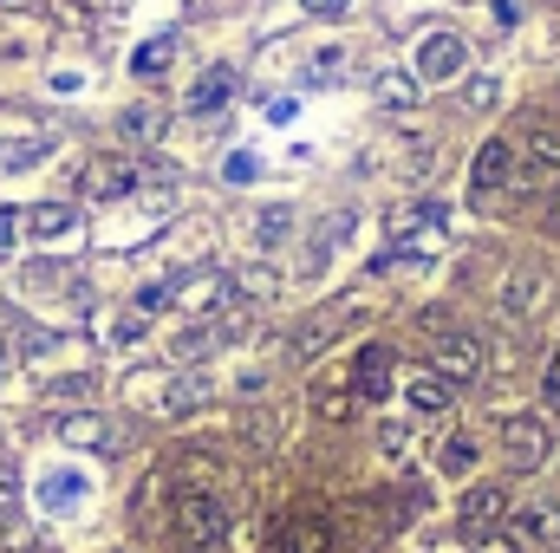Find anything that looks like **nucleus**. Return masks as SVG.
I'll return each mask as SVG.
<instances>
[{
    "label": "nucleus",
    "mask_w": 560,
    "mask_h": 553,
    "mask_svg": "<svg viewBox=\"0 0 560 553\" xmlns=\"http://www.w3.org/2000/svg\"><path fill=\"white\" fill-rule=\"evenodd\" d=\"M495 306H502V319H535L541 306H548V274L541 268H515V274L502 280V293H495Z\"/></svg>",
    "instance_id": "7"
},
{
    "label": "nucleus",
    "mask_w": 560,
    "mask_h": 553,
    "mask_svg": "<svg viewBox=\"0 0 560 553\" xmlns=\"http://www.w3.org/2000/svg\"><path fill=\"white\" fill-rule=\"evenodd\" d=\"M515 138H489L482 150H476V163H469V183L476 189H502V183H515Z\"/></svg>",
    "instance_id": "10"
},
{
    "label": "nucleus",
    "mask_w": 560,
    "mask_h": 553,
    "mask_svg": "<svg viewBox=\"0 0 560 553\" xmlns=\"http://www.w3.org/2000/svg\"><path fill=\"white\" fill-rule=\"evenodd\" d=\"M346 385L359 391V404H385L392 385H398V358H392V345H359L352 365H346Z\"/></svg>",
    "instance_id": "4"
},
{
    "label": "nucleus",
    "mask_w": 560,
    "mask_h": 553,
    "mask_svg": "<svg viewBox=\"0 0 560 553\" xmlns=\"http://www.w3.org/2000/svg\"><path fill=\"white\" fill-rule=\"evenodd\" d=\"M306 411L319 416V423H352V416H359V391H352L346 378H326V385L306 398Z\"/></svg>",
    "instance_id": "13"
},
{
    "label": "nucleus",
    "mask_w": 560,
    "mask_h": 553,
    "mask_svg": "<svg viewBox=\"0 0 560 553\" xmlns=\"http://www.w3.org/2000/svg\"><path fill=\"white\" fill-rule=\"evenodd\" d=\"M430 372L463 391V385H476V378L489 372V345H482L476 332H436V339H430Z\"/></svg>",
    "instance_id": "3"
},
{
    "label": "nucleus",
    "mask_w": 560,
    "mask_h": 553,
    "mask_svg": "<svg viewBox=\"0 0 560 553\" xmlns=\"http://www.w3.org/2000/svg\"><path fill=\"white\" fill-rule=\"evenodd\" d=\"M59 436H66V443H79V449H105V443H112V436H105V423H98V416H66V423H59Z\"/></svg>",
    "instance_id": "22"
},
{
    "label": "nucleus",
    "mask_w": 560,
    "mask_h": 553,
    "mask_svg": "<svg viewBox=\"0 0 560 553\" xmlns=\"http://www.w3.org/2000/svg\"><path fill=\"white\" fill-rule=\"evenodd\" d=\"M515 150H522L535 169H555V176H560V131H555V125H528V131L515 138Z\"/></svg>",
    "instance_id": "16"
},
{
    "label": "nucleus",
    "mask_w": 560,
    "mask_h": 553,
    "mask_svg": "<svg viewBox=\"0 0 560 553\" xmlns=\"http://www.w3.org/2000/svg\"><path fill=\"white\" fill-rule=\"evenodd\" d=\"M0 378H7V345H0Z\"/></svg>",
    "instance_id": "31"
},
{
    "label": "nucleus",
    "mask_w": 560,
    "mask_h": 553,
    "mask_svg": "<svg viewBox=\"0 0 560 553\" xmlns=\"http://www.w3.org/2000/svg\"><path fill=\"white\" fill-rule=\"evenodd\" d=\"M476 462H482V443H476V436H463V430H456V436H443V449H436V469H443L450 482H463Z\"/></svg>",
    "instance_id": "15"
},
{
    "label": "nucleus",
    "mask_w": 560,
    "mask_h": 553,
    "mask_svg": "<svg viewBox=\"0 0 560 553\" xmlns=\"http://www.w3.org/2000/svg\"><path fill=\"white\" fill-rule=\"evenodd\" d=\"M170 528H176V548L183 553H215L229 541V508L209 489H183L176 508H170Z\"/></svg>",
    "instance_id": "1"
},
{
    "label": "nucleus",
    "mask_w": 560,
    "mask_h": 553,
    "mask_svg": "<svg viewBox=\"0 0 560 553\" xmlns=\"http://www.w3.org/2000/svg\"><path fill=\"white\" fill-rule=\"evenodd\" d=\"M229 92H235V72H209V79L189 92V105H196V111H222V105H229Z\"/></svg>",
    "instance_id": "21"
},
{
    "label": "nucleus",
    "mask_w": 560,
    "mask_h": 553,
    "mask_svg": "<svg viewBox=\"0 0 560 553\" xmlns=\"http://www.w3.org/2000/svg\"><path fill=\"white\" fill-rule=\"evenodd\" d=\"M469 66V46L456 39V33H430L418 52V79H430V85H450L456 72Z\"/></svg>",
    "instance_id": "9"
},
{
    "label": "nucleus",
    "mask_w": 560,
    "mask_h": 553,
    "mask_svg": "<svg viewBox=\"0 0 560 553\" xmlns=\"http://www.w3.org/2000/svg\"><path fill=\"white\" fill-rule=\"evenodd\" d=\"M476 553H535L515 528H495V534H476Z\"/></svg>",
    "instance_id": "25"
},
{
    "label": "nucleus",
    "mask_w": 560,
    "mask_h": 553,
    "mask_svg": "<svg viewBox=\"0 0 560 553\" xmlns=\"http://www.w3.org/2000/svg\"><path fill=\"white\" fill-rule=\"evenodd\" d=\"M405 404H411L418 416H443L450 404H456V385H450V378H436V372L423 365V372L405 378Z\"/></svg>",
    "instance_id": "11"
},
{
    "label": "nucleus",
    "mask_w": 560,
    "mask_h": 553,
    "mask_svg": "<svg viewBox=\"0 0 560 553\" xmlns=\"http://www.w3.org/2000/svg\"><path fill=\"white\" fill-rule=\"evenodd\" d=\"M13 222H20V215H7V209H0V242H13Z\"/></svg>",
    "instance_id": "30"
},
{
    "label": "nucleus",
    "mask_w": 560,
    "mask_h": 553,
    "mask_svg": "<svg viewBox=\"0 0 560 553\" xmlns=\"http://www.w3.org/2000/svg\"><path fill=\"white\" fill-rule=\"evenodd\" d=\"M502 515H509V489H502V482H476V489L456 502V528H463L469 541H476V534H495Z\"/></svg>",
    "instance_id": "6"
},
{
    "label": "nucleus",
    "mask_w": 560,
    "mask_h": 553,
    "mask_svg": "<svg viewBox=\"0 0 560 553\" xmlns=\"http://www.w3.org/2000/svg\"><path fill=\"white\" fill-rule=\"evenodd\" d=\"M138 189V163L131 156H92L85 163V196L92 202H118V196H131Z\"/></svg>",
    "instance_id": "8"
},
{
    "label": "nucleus",
    "mask_w": 560,
    "mask_h": 553,
    "mask_svg": "<svg viewBox=\"0 0 560 553\" xmlns=\"http://www.w3.org/2000/svg\"><path fill=\"white\" fill-rule=\"evenodd\" d=\"M170 293H176L183 306H222V299H229V280H222V274H202V280H176Z\"/></svg>",
    "instance_id": "17"
},
{
    "label": "nucleus",
    "mask_w": 560,
    "mask_h": 553,
    "mask_svg": "<svg viewBox=\"0 0 560 553\" xmlns=\"http://www.w3.org/2000/svg\"><path fill=\"white\" fill-rule=\"evenodd\" d=\"M202 391H209L202 378H176V385H170V398H163V416H183L189 404H202Z\"/></svg>",
    "instance_id": "24"
},
{
    "label": "nucleus",
    "mask_w": 560,
    "mask_h": 553,
    "mask_svg": "<svg viewBox=\"0 0 560 553\" xmlns=\"http://www.w3.org/2000/svg\"><path fill=\"white\" fill-rule=\"evenodd\" d=\"M66 228H72V209H66V202H39V209L26 215V235H39V242H59Z\"/></svg>",
    "instance_id": "18"
},
{
    "label": "nucleus",
    "mask_w": 560,
    "mask_h": 553,
    "mask_svg": "<svg viewBox=\"0 0 560 553\" xmlns=\"http://www.w3.org/2000/svg\"><path fill=\"white\" fill-rule=\"evenodd\" d=\"M515 534L528 548H560V502H522L515 508Z\"/></svg>",
    "instance_id": "12"
},
{
    "label": "nucleus",
    "mask_w": 560,
    "mask_h": 553,
    "mask_svg": "<svg viewBox=\"0 0 560 553\" xmlns=\"http://www.w3.org/2000/svg\"><path fill=\"white\" fill-rule=\"evenodd\" d=\"M332 541H339L332 515H319V508H293V515L280 521V534H275V553H332Z\"/></svg>",
    "instance_id": "5"
},
{
    "label": "nucleus",
    "mask_w": 560,
    "mask_h": 553,
    "mask_svg": "<svg viewBox=\"0 0 560 553\" xmlns=\"http://www.w3.org/2000/svg\"><path fill=\"white\" fill-rule=\"evenodd\" d=\"M339 319H346V306H332V313H319L313 326H300V339H293V352H300V358H313V352H319V345H326V339L339 332Z\"/></svg>",
    "instance_id": "19"
},
{
    "label": "nucleus",
    "mask_w": 560,
    "mask_h": 553,
    "mask_svg": "<svg viewBox=\"0 0 560 553\" xmlns=\"http://www.w3.org/2000/svg\"><path fill=\"white\" fill-rule=\"evenodd\" d=\"M502 456H509V469H515V475L548 469V456H555V430H548V416H541V411L502 416Z\"/></svg>",
    "instance_id": "2"
},
{
    "label": "nucleus",
    "mask_w": 560,
    "mask_h": 553,
    "mask_svg": "<svg viewBox=\"0 0 560 553\" xmlns=\"http://www.w3.org/2000/svg\"><path fill=\"white\" fill-rule=\"evenodd\" d=\"M170 131V118L156 111V105H138V111H125V138H138V143H156Z\"/></svg>",
    "instance_id": "23"
},
{
    "label": "nucleus",
    "mask_w": 560,
    "mask_h": 553,
    "mask_svg": "<svg viewBox=\"0 0 560 553\" xmlns=\"http://www.w3.org/2000/svg\"><path fill=\"white\" fill-rule=\"evenodd\" d=\"M378 449H385V456L398 462V456L411 449V430H405V423H378Z\"/></svg>",
    "instance_id": "26"
},
{
    "label": "nucleus",
    "mask_w": 560,
    "mask_h": 553,
    "mask_svg": "<svg viewBox=\"0 0 560 553\" xmlns=\"http://www.w3.org/2000/svg\"><path fill=\"white\" fill-rule=\"evenodd\" d=\"M170 59H176V39H150V46H138L131 72H138V79H163V72H170Z\"/></svg>",
    "instance_id": "20"
},
{
    "label": "nucleus",
    "mask_w": 560,
    "mask_h": 553,
    "mask_svg": "<svg viewBox=\"0 0 560 553\" xmlns=\"http://www.w3.org/2000/svg\"><path fill=\"white\" fill-rule=\"evenodd\" d=\"M372 92H378V105H385V111H411V105L423 98V79H418V72H405V66H385V72L372 79Z\"/></svg>",
    "instance_id": "14"
},
{
    "label": "nucleus",
    "mask_w": 560,
    "mask_h": 553,
    "mask_svg": "<svg viewBox=\"0 0 560 553\" xmlns=\"http://www.w3.org/2000/svg\"><path fill=\"white\" fill-rule=\"evenodd\" d=\"M300 7H306V13H319V20H339L352 0H300Z\"/></svg>",
    "instance_id": "28"
},
{
    "label": "nucleus",
    "mask_w": 560,
    "mask_h": 553,
    "mask_svg": "<svg viewBox=\"0 0 560 553\" xmlns=\"http://www.w3.org/2000/svg\"><path fill=\"white\" fill-rule=\"evenodd\" d=\"M541 404L560 416V345H555V358H548V372H541Z\"/></svg>",
    "instance_id": "27"
},
{
    "label": "nucleus",
    "mask_w": 560,
    "mask_h": 553,
    "mask_svg": "<svg viewBox=\"0 0 560 553\" xmlns=\"http://www.w3.org/2000/svg\"><path fill=\"white\" fill-rule=\"evenodd\" d=\"M548 228H555V235H560V189H555V196H548Z\"/></svg>",
    "instance_id": "29"
}]
</instances>
